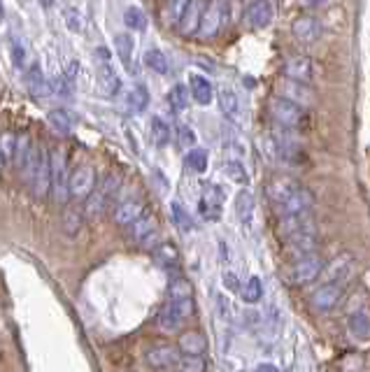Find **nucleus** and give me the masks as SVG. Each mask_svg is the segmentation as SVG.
I'll list each match as a JSON object with an SVG mask.
<instances>
[{
  "instance_id": "nucleus-1",
  "label": "nucleus",
  "mask_w": 370,
  "mask_h": 372,
  "mask_svg": "<svg viewBox=\"0 0 370 372\" xmlns=\"http://www.w3.org/2000/svg\"><path fill=\"white\" fill-rule=\"evenodd\" d=\"M228 17H230L228 0H212L210 5H205V12H203V19H201V28H198L196 37L203 40V42L215 40L224 28H226Z\"/></svg>"
},
{
  "instance_id": "nucleus-2",
  "label": "nucleus",
  "mask_w": 370,
  "mask_h": 372,
  "mask_svg": "<svg viewBox=\"0 0 370 372\" xmlns=\"http://www.w3.org/2000/svg\"><path fill=\"white\" fill-rule=\"evenodd\" d=\"M323 258L312 251V254H305V256H298L296 263L289 268L287 272V282L294 284V287H303V284H310L314 282L317 277H321V270H323Z\"/></svg>"
},
{
  "instance_id": "nucleus-3",
  "label": "nucleus",
  "mask_w": 370,
  "mask_h": 372,
  "mask_svg": "<svg viewBox=\"0 0 370 372\" xmlns=\"http://www.w3.org/2000/svg\"><path fill=\"white\" fill-rule=\"evenodd\" d=\"M268 110H270V117H273L277 124H282L284 128H301L308 119L303 105L289 101V98H273V101L268 103Z\"/></svg>"
},
{
  "instance_id": "nucleus-4",
  "label": "nucleus",
  "mask_w": 370,
  "mask_h": 372,
  "mask_svg": "<svg viewBox=\"0 0 370 372\" xmlns=\"http://www.w3.org/2000/svg\"><path fill=\"white\" fill-rule=\"evenodd\" d=\"M28 186L33 191V196L37 201H44L51 191V163H49V154L44 149H37V161H35V170L28 179Z\"/></svg>"
},
{
  "instance_id": "nucleus-5",
  "label": "nucleus",
  "mask_w": 370,
  "mask_h": 372,
  "mask_svg": "<svg viewBox=\"0 0 370 372\" xmlns=\"http://www.w3.org/2000/svg\"><path fill=\"white\" fill-rule=\"evenodd\" d=\"M280 232L284 237L296 235H317V221L310 212H298V214H282Z\"/></svg>"
},
{
  "instance_id": "nucleus-6",
  "label": "nucleus",
  "mask_w": 370,
  "mask_h": 372,
  "mask_svg": "<svg viewBox=\"0 0 370 372\" xmlns=\"http://www.w3.org/2000/svg\"><path fill=\"white\" fill-rule=\"evenodd\" d=\"M356 272V258L349 254V251H345V254H338L333 258L331 263L323 265L321 270V277L323 282H347V279H352Z\"/></svg>"
},
{
  "instance_id": "nucleus-7",
  "label": "nucleus",
  "mask_w": 370,
  "mask_h": 372,
  "mask_svg": "<svg viewBox=\"0 0 370 372\" xmlns=\"http://www.w3.org/2000/svg\"><path fill=\"white\" fill-rule=\"evenodd\" d=\"M51 163V191L56 194L58 203H68V175H65V154L61 149H51L49 154Z\"/></svg>"
},
{
  "instance_id": "nucleus-8",
  "label": "nucleus",
  "mask_w": 370,
  "mask_h": 372,
  "mask_svg": "<svg viewBox=\"0 0 370 372\" xmlns=\"http://www.w3.org/2000/svg\"><path fill=\"white\" fill-rule=\"evenodd\" d=\"M94 189H96V172L91 165L75 168V172L68 177V194L72 201H84Z\"/></svg>"
},
{
  "instance_id": "nucleus-9",
  "label": "nucleus",
  "mask_w": 370,
  "mask_h": 372,
  "mask_svg": "<svg viewBox=\"0 0 370 372\" xmlns=\"http://www.w3.org/2000/svg\"><path fill=\"white\" fill-rule=\"evenodd\" d=\"M342 294H345V291H342V284L326 282L323 287H319L312 296H310V305H312L317 312H331L340 305Z\"/></svg>"
},
{
  "instance_id": "nucleus-10",
  "label": "nucleus",
  "mask_w": 370,
  "mask_h": 372,
  "mask_svg": "<svg viewBox=\"0 0 370 372\" xmlns=\"http://www.w3.org/2000/svg\"><path fill=\"white\" fill-rule=\"evenodd\" d=\"M275 17V8L270 0H252L244 10V22H247L249 28L254 31H261L273 22Z\"/></svg>"
},
{
  "instance_id": "nucleus-11",
  "label": "nucleus",
  "mask_w": 370,
  "mask_h": 372,
  "mask_svg": "<svg viewBox=\"0 0 370 372\" xmlns=\"http://www.w3.org/2000/svg\"><path fill=\"white\" fill-rule=\"evenodd\" d=\"M205 12V0H189L187 10L177 22V31L182 37H196L198 28H201V19Z\"/></svg>"
},
{
  "instance_id": "nucleus-12",
  "label": "nucleus",
  "mask_w": 370,
  "mask_h": 372,
  "mask_svg": "<svg viewBox=\"0 0 370 372\" xmlns=\"http://www.w3.org/2000/svg\"><path fill=\"white\" fill-rule=\"evenodd\" d=\"M282 72H284V77H287V79H296V82H310V79H312V72H314L312 58L305 56V54L287 56V58H284Z\"/></svg>"
},
{
  "instance_id": "nucleus-13",
  "label": "nucleus",
  "mask_w": 370,
  "mask_h": 372,
  "mask_svg": "<svg viewBox=\"0 0 370 372\" xmlns=\"http://www.w3.org/2000/svg\"><path fill=\"white\" fill-rule=\"evenodd\" d=\"M198 208H201V214L208 219V221H217V219L221 217V208H224V191L217 184H208L203 189Z\"/></svg>"
},
{
  "instance_id": "nucleus-14",
  "label": "nucleus",
  "mask_w": 370,
  "mask_h": 372,
  "mask_svg": "<svg viewBox=\"0 0 370 372\" xmlns=\"http://www.w3.org/2000/svg\"><path fill=\"white\" fill-rule=\"evenodd\" d=\"M182 351L180 347H173V344H161V347H154L147 351V363L156 370H168L177 368V363L182 361Z\"/></svg>"
},
{
  "instance_id": "nucleus-15",
  "label": "nucleus",
  "mask_w": 370,
  "mask_h": 372,
  "mask_svg": "<svg viewBox=\"0 0 370 372\" xmlns=\"http://www.w3.org/2000/svg\"><path fill=\"white\" fill-rule=\"evenodd\" d=\"M312 205H314L312 191L305 189V186H298V189H296L284 203L277 205V208H280L282 214H298V212H310Z\"/></svg>"
},
{
  "instance_id": "nucleus-16",
  "label": "nucleus",
  "mask_w": 370,
  "mask_h": 372,
  "mask_svg": "<svg viewBox=\"0 0 370 372\" xmlns=\"http://www.w3.org/2000/svg\"><path fill=\"white\" fill-rule=\"evenodd\" d=\"M26 89L33 98H49L54 96L51 91V82L44 77V72L40 70V65H31L28 72H26Z\"/></svg>"
},
{
  "instance_id": "nucleus-17",
  "label": "nucleus",
  "mask_w": 370,
  "mask_h": 372,
  "mask_svg": "<svg viewBox=\"0 0 370 372\" xmlns=\"http://www.w3.org/2000/svg\"><path fill=\"white\" fill-rule=\"evenodd\" d=\"M321 22L317 17H301V19H296V24H294V35L296 40H301V42H305V44H312L317 42V40L321 37Z\"/></svg>"
},
{
  "instance_id": "nucleus-18",
  "label": "nucleus",
  "mask_w": 370,
  "mask_h": 372,
  "mask_svg": "<svg viewBox=\"0 0 370 372\" xmlns=\"http://www.w3.org/2000/svg\"><path fill=\"white\" fill-rule=\"evenodd\" d=\"M177 347H180L184 356H203L208 351V337L201 330H187V333L180 335Z\"/></svg>"
},
{
  "instance_id": "nucleus-19",
  "label": "nucleus",
  "mask_w": 370,
  "mask_h": 372,
  "mask_svg": "<svg viewBox=\"0 0 370 372\" xmlns=\"http://www.w3.org/2000/svg\"><path fill=\"white\" fill-rule=\"evenodd\" d=\"M98 89H101L103 96H108V98H112L119 89H121V79H119L117 70L112 68L110 61H101V65H98Z\"/></svg>"
},
{
  "instance_id": "nucleus-20",
  "label": "nucleus",
  "mask_w": 370,
  "mask_h": 372,
  "mask_svg": "<svg viewBox=\"0 0 370 372\" xmlns=\"http://www.w3.org/2000/svg\"><path fill=\"white\" fill-rule=\"evenodd\" d=\"M298 186H301V184L296 182L294 177H275L273 182L268 184L266 191H268V198H270V201H273L275 205H280V203L287 201V198L292 196L294 191L298 189Z\"/></svg>"
},
{
  "instance_id": "nucleus-21",
  "label": "nucleus",
  "mask_w": 370,
  "mask_h": 372,
  "mask_svg": "<svg viewBox=\"0 0 370 372\" xmlns=\"http://www.w3.org/2000/svg\"><path fill=\"white\" fill-rule=\"evenodd\" d=\"M282 96L298 105H312L314 93L308 89L305 82H296V79H284L282 82Z\"/></svg>"
},
{
  "instance_id": "nucleus-22",
  "label": "nucleus",
  "mask_w": 370,
  "mask_h": 372,
  "mask_svg": "<svg viewBox=\"0 0 370 372\" xmlns=\"http://www.w3.org/2000/svg\"><path fill=\"white\" fill-rule=\"evenodd\" d=\"M142 212H144V203L131 198V201H124V203L117 205L115 217H112V219H115L117 226H131L137 217L142 214Z\"/></svg>"
},
{
  "instance_id": "nucleus-23",
  "label": "nucleus",
  "mask_w": 370,
  "mask_h": 372,
  "mask_svg": "<svg viewBox=\"0 0 370 372\" xmlns=\"http://www.w3.org/2000/svg\"><path fill=\"white\" fill-rule=\"evenodd\" d=\"M189 91H191V98H194L198 105H210L215 98L212 84H210L203 75H191L189 77Z\"/></svg>"
},
{
  "instance_id": "nucleus-24",
  "label": "nucleus",
  "mask_w": 370,
  "mask_h": 372,
  "mask_svg": "<svg viewBox=\"0 0 370 372\" xmlns=\"http://www.w3.org/2000/svg\"><path fill=\"white\" fill-rule=\"evenodd\" d=\"M156 223H158V221H156V217H154V214H144V212H142V214L137 217L133 223L126 226V228H128V237H131V240H133V242L140 244V242L144 240V237L149 235V232H154V230H156Z\"/></svg>"
},
{
  "instance_id": "nucleus-25",
  "label": "nucleus",
  "mask_w": 370,
  "mask_h": 372,
  "mask_svg": "<svg viewBox=\"0 0 370 372\" xmlns=\"http://www.w3.org/2000/svg\"><path fill=\"white\" fill-rule=\"evenodd\" d=\"M235 214L240 219V223L244 226V230L252 226L254 221V196L249 194L247 189H242L240 194L235 196Z\"/></svg>"
},
{
  "instance_id": "nucleus-26",
  "label": "nucleus",
  "mask_w": 370,
  "mask_h": 372,
  "mask_svg": "<svg viewBox=\"0 0 370 372\" xmlns=\"http://www.w3.org/2000/svg\"><path fill=\"white\" fill-rule=\"evenodd\" d=\"M108 203H110L108 194H105L103 189H94L87 198H84V208H82L84 217H87V219L101 217L103 212H105V205H108Z\"/></svg>"
},
{
  "instance_id": "nucleus-27",
  "label": "nucleus",
  "mask_w": 370,
  "mask_h": 372,
  "mask_svg": "<svg viewBox=\"0 0 370 372\" xmlns=\"http://www.w3.org/2000/svg\"><path fill=\"white\" fill-rule=\"evenodd\" d=\"M147 105H149L147 86H142V84L131 86L128 93H126V108H128V112H133V115H140V112L147 110Z\"/></svg>"
},
{
  "instance_id": "nucleus-28",
  "label": "nucleus",
  "mask_w": 370,
  "mask_h": 372,
  "mask_svg": "<svg viewBox=\"0 0 370 372\" xmlns=\"http://www.w3.org/2000/svg\"><path fill=\"white\" fill-rule=\"evenodd\" d=\"M154 261L161 268H175L180 263V251L173 242H158L154 247Z\"/></svg>"
},
{
  "instance_id": "nucleus-29",
  "label": "nucleus",
  "mask_w": 370,
  "mask_h": 372,
  "mask_svg": "<svg viewBox=\"0 0 370 372\" xmlns=\"http://www.w3.org/2000/svg\"><path fill=\"white\" fill-rule=\"evenodd\" d=\"M287 244H289V254H294L296 258L298 256H305V254H312L317 251V235H296V237H287Z\"/></svg>"
},
{
  "instance_id": "nucleus-30",
  "label": "nucleus",
  "mask_w": 370,
  "mask_h": 372,
  "mask_svg": "<svg viewBox=\"0 0 370 372\" xmlns=\"http://www.w3.org/2000/svg\"><path fill=\"white\" fill-rule=\"evenodd\" d=\"M217 101H219V110L228 119L237 117V112H240V101H237V96H235L233 89H228V86L219 89V93H217Z\"/></svg>"
},
{
  "instance_id": "nucleus-31",
  "label": "nucleus",
  "mask_w": 370,
  "mask_h": 372,
  "mask_svg": "<svg viewBox=\"0 0 370 372\" xmlns=\"http://www.w3.org/2000/svg\"><path fill=\"white\" fill-rule=\"evenodd\" d=\"M184 165L187 170L196 172V175H203L208 170V151L201 147H191L187 149V156H184Z\"/></svg>"
},
{
  "instance_id": "nucleus-32",
  "label": "nucleus",
  "mask_w": 370,
  "mask_h": 372,
  "mask_svg": "<svg viewBox=\"0 0 370 372\" xmlns=\"http://www.w3.org/2000/svg\"><path fill=\"white\" fill-rule=\"evenodd\" d=\"M184 323V319L180 312L175 310L173 303H166V307L161 310V314H158V326H161L163 330H168V333H173V330H177L180 326Z\"/></svg>"
},
{
  "instance_id": "nucleus-33",
  "label": "nucleus",
  "mask_w": 370,
  "mask_h": 372,
  "mask_svg": "<svg viewBox=\"0 0 370 372\" xmlns=\"http://www.w3.org/2000/svg\"><path fill=\"white\" fill-rule=\"evenodd\" d=\"M170 137H173V130H170V126L163 121L161 117L151 119V142H154L156 147L161 149V147H168Z\"/></svg>"
},
{
  "instance_id": "nucleus-34",
  "label": "nucleus",
  "mask_w": 370,
  "mask_h": 372,
  "mask_svg": "<svg viewBox=\"0 0 370 372\" xmlns=\"http://www.w3.org/2000/svg\"><path fill=\"white\" fill-rule=\"evenodd\" d=\"M115 46H117V56L119 61H121L126 68H131V58H133V37L128 35V33H119V35L115 37Z\"/></svg>"
},
{
  "instance_id": "nucleus-35",
  "label": "nucleus",
  "mask_w": 370,
  "mask_h": 372,
  "mask_svg": "<svg viewBox=\"0 0 370 372\" xmlns=\"http://www.w3.org/2000/svg\"><path fill=\"white\" fill-rule=\"evenodd\" d=\"M144 65H147L149 70H154L156 75H168V70H170V63H168V58L163 51H158V49H147L144 51Z\"/></svg>"
},
{
  "instance_id": "nucleus-36",
  "label": "nucleus",
  "mask_w": 370,
  "mask_h": 372,
  "mask_svg": "<svg viewBox=\"0 0 370 372\" xmlns=\"http://www.w3.org/2000/svg\"><path fill=\"white\" fill-rule=\"evenodd\" d=\"M170 214H173V221H175V226L182 232H191V230H194V219H191V214H189L187 210H184V205L180 201L170 203Z\"/></svg>"
},
{
  "instance_id": "nucleus-37",
  "label": "nucleus",
  "mask_w": 370,
  "mask_h": 372,
  "mask_svg": "<svg viewBox=\"0 0 370 372\" xmlns=\"http://www.w3.org/2000/svg\"><path fill=\"white\" fill-rule=\"evenodd\" d=\"M240 296L247 305L259 303L263 298V282L259 277H249L247 282H244V287H240Z\"/></svg>"
},
{
  "instance_id": "nucleus-38",
  "label": "nucleus",
  "mask_w": 370,
  "mask_h": 372,
  "mask_svg": "<svg viewBox=\"0 0 370 372\" xmlns=\"http://www.w3.org/2000/svg\"><path fill=\"white\" fill-rule=\"evenodd\" d=\"M189 96H191V91L187 89V86H184V84H175L173 89H170V93H168V103H170V108H173L175 112L187 110Z\"/></svg>"
},
{
  "instance_id": "nucleus-39",
  "label": "nucleus",
  "mask_w": 370,
  "mask_h": 372,
  "mask_svg": "<svg viewBox=\"0 0 370 372\" xmlns=\"http://www.w3.org/2000/svg\"><path fill=\"white\" fill-rule=\"evenodd\" d=\"M189 0H168L166 5H163V19H166L168 26H177L180 22V17L184 15V10H187Z\"/></svg>"
},
{
  "instance_id": "nucleus-40",
  "label": "nucleus",
  "mask_w": 370,
  "mask_h": 372,
  "mask_svg": "<svg viewBox=\"0 0 370 372\" xmlns=\"http://www.w3.org/2000/svg\"><path fill=\"white\" fill-rule=\"evenodd\" d=\"M124 24L128 26L131 31H147V15L140 10V8H126V12H124Z\"/></svg>"
},
{
  "instance_id": "nucleus-41",
  "label": "nucleus",
  "mask_w": 370,
  "mask_h": 372,
  "mask_svg": "<svg viewBox=\"0 0 370 372\" xmlns=\"http://www.w3.org/2000/svg\"><path fill=\"white\" fill-rule=\"evenodd\" d=\"M168 298H194V284L187 277H175L168 287Z\"/></svg>"
},
{
  "instance_id": "nucleus-42",
  "label": "nucleus",
  "mask_w": 370,
  "mask_h": 372,
  "mask_svg": "<svg viewBox=\"0 0 370 372\" xmlns=\"http://www.w3.org/2000/svg\"><path fill=\"white\" fill-rule=\"evenodd\" d=\"M17 144H19V137L15 133H10V130L0 133V156H3V161H12V158H15Z\"/></svg>"
},
{
  "instance_id": "nucleus-43",
  "label": "nucleus",
  "mask_w": 370,
  "mask_h": 372,
  "mask_svg": "<svg viewBox=\"0 0 370 372\" xmlns=\"http://www.w3.org/2000/svg\"><path fill=\"white\" fill-rule=\"evenodd\" d=\"M349 328H352L354 335L366 337L370 333V316L366 312H354V314L349 316Z\"/></svg>"
},
{
  "instance_id": "nucleus-44",
  "label": "nucleus",
  "mask_w": 370,
  "mask_h": 372,
  "mask_svg": "<svg viewBox=\"0 0 370 372\" xmlns=\"http://www.w3.org/2000/svg\"><path fill=\"white\" fill-rule=\"evenodd\" d=\"M47 119H49V124L54 126L58 133H61V135H68V133L72 130V121H70L68 112H63V110H51Z\"/></svg>"
},
{
  "instance_id": "nucleus-45",
  "label": "nucleus",
  "mask_w": 370,
  "mask_h": 372,
  "mask_svg": "<svg viewBox=\"0 0 370 372\" xmlns=\"http://www.w3.org/2000/svg\"><path fill=\"white\" fill-rule=\"evenodd\" d=\"M224 172H226V177L235 184H247L249 182L247 170H244V165L240 161H228L226 165H224Z\"/></svg>"
},
{
  "instance_id": "nucleus-46",
  "label": "nucleus",
  "mask_w": 370,
  "mask_h": 372,
  "mask_svg": "<svg viewBox=\"0 0 370 372\" xmlns=\"http://www.w3.org/2000/svg\"><path fill=\"white\" fill-rule=\"evenodd\" d=\"M12 63L17 70H26V65H28V49L22 40H12Z\"/></svg>"
},
{
  "instance_id": "nucleus-47",
  "label": "nucleus",
  "mask_w": 370,
  "mask_h": 372,
  "mask_svg": "<svg viewBox=\"0 0 370 372\" xmlns=\"http://www.w3.org/2000/svg\"><path fill=\"white\" fill-rule=\"evenodd\" d=\"M79 228H82V214L79 210H65L63 212V230L68 235H77Z\"/></svg>"
},
{
  "instance_id": "nucleus-48",
  "label": "nucleus",
  "mask_w": 370,
  "mask_h": 372,
  "mask_svg": "<svg viewBox=\"0 0 370 372\" xmlns=\"http://www.w3.org/2000/svg\"><path fill=\"white\" fill-rule=\"evenodd\" d=\"M63 17H65V26H68L70 33H82L84 31V17L79 15L77 10H65Z\"/></svg>"
},
{
  "instance_id": "nucleus-49",
  "label": "nucleus",
  "mask_w": 370,
  "mask_h": 372,
  "mask_svg": "<svg viewBox=\"0 0 370 372\" xmlns=\"http://www.w3.org/2000/svg\"><path fill=\"white\" fill-rule=\"evenodd\" d=\"M177 368L187 370V372H203L205 370L203 356H182V361L177 363Z\"/></svg>"
},
{
  "instance_id": "nucleus-50",
  "label": "nucleus",
  "mask_w": 370,
  "mask_h": 372,
  "mask_svg": "<svg viewBox=\"0 0 370 372\" xmlns=\"http://www.w3.org/2000/svg\"><path fill=\"white\" fill-rule=\"evenodd\" d=\"M51 91L56 93L58 98H70L72 96V89H70V79L65 77V75H61V77H54L51 79Z\"/></svg>"
},
{
  "instance_id": "nucleus-51",
  "label": "nucleus",
  "mask_w": 370,
  "mask_h": 372,
  "mask_svg": "<svg viewBox=\"0 0 370 372\" xmlns=\"http://www.w3.org/2000/svg\"><path fill=\"white\" fill-rule=\"evenodd\" d=\"M177 144H180L182 149H191L196 144V135L189 126H180V128H177Z\"/></svg>"
},
{
  "instance_id": "nucleus-52",
  "label": "nucleus",
  "mask_w": 370,
  "mask_h": 372,
  "mask_svg": "<svg viewBox=\"0 0 370 372\" xmlns=\"http://www.w3.org/2000/svg\"><path fill=\"white\" fill-rule=\"evenodd\" d=\"M119 186H121V177H119L117 172H110V175L105 177V182L101 184V189L108 194V198H112L119 191Z\"/></svg>"
},
{
  "instance_id": "nucleus-53",
  "label": "nucleus",
  "mask_w": 370,
  "mask_h": 372,
  "mask_svg": "<svg viewBox=\"0 0 370 372\" xmlns=\"http://www.w3.org/2000/svg\"><path fill=\"white\" fill-rule=\"evenodd\" d=\"M224 287H226L228 291H240V279H237V275H233V272H224Z\"/></svg>"
},
{
  "instance_id": "nucleus-54",
  "label": "nucleus",
  "mask_w": 370,
  "mask_h": 372,
  "mask_svg": "<svg viewBox=\"0 0 370 372\" xmlns=\"http://www.w3.org/2000/svg\"><path fill=\"white\" fill-rule=\"evenodd\" d=\"M77 72H79V63L72 61V63L68 65V70H65V77H68L70 82H75V79H77Z\"/></svg>"
},
{
  "instance_id": "nucleus-55",
  "label": "nucleus",
  "mask_w": 370,
  "mask_h": 372,
  "mask_svg": "<svg viewBox=\"0 0 370 372\" xmlns=\"http://www.w3.org/2000/svg\"><path fill=\"white\" fill-rule=\"evenodd\" d=\"M303 8H319L321 3H326V0H298Z\"/></svg>"
},
{
  "instance_id": "nucleus-56",
  "label": "nucleus",
  "mask_w": 370,
  "mask_h": 372,
  "mask_svg": "<svg viewBox=\"0 0 370 372\" xmlns=\"http://www.w3.org/2000/svg\"><path fill=\"white\" fill-rule=\"evenodd\" d=\"M96 58L98 61H110V51L105 49V46H101V49H96Z\"/></svg>"
},
{
  "instance_id": "nucleus-57",
  "label": "nucleus",
  "mask_w": 370,
  "mask_h": 372,
  "mask_svg": "<svg viewBox=\"0 0 370 372\" xmlns=\"http://www.w3.org/2000/svg\"><path fill=\"white\" fill-rule=\"evenodd\" d=\"M256 370H259V372H277V365L275 363H263Z\"/></svg>"
},
{
  "instance_id": "nucleus-58",
  "label": "nucleus",
  "mask_w": 370,
  "mask_h": 372,
  "mask_svg": "<svg viewBox=\"0 0 370 372\" xmlns=\"http://www.w3.org/2000/svg\"><path fill=\"white\" fill-rule=\"evenodd\" d=\"M40 3H42L44 8H51V5H54V0H40Z\"/></svg>"
},
{
  "instance_id": "nucleus-59",
  "label": "nucleus",
  "mask_w": 370,
  "mask_h": 372,
  "mask_svg": "<svg viewBox=\"0 0 370 372\" xmlns=\"http://www.w3.org/2000/svg\"><path fill=\"white\" fill-rule=\"evenodd\" d=\"M3 17H5V10H3V0H0V22H3Z\"/></svg>"
}]
</instances>
